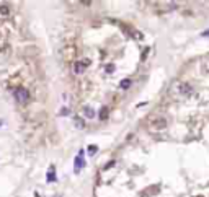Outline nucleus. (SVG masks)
Segmentation results:
<instances>
[{
	"label": "nucleus",
	"mask_w": 209,
	"mask_h": 197,
	"mask_svg": "<svg viewBox=\"0 0 209 197\" xmlns=\"http://www.w3.org/2000/svg\"><path fill=\"white\" fill-rule=\"evenodd\" d=\"M97 150H98L97 145H90V147H88V155H95V153H97Z\"/></svg>",
	"instance_id": "8"
},
{
	"label": "nucleus",
	"mask_w": 209,
	"mask_h": 197,
	"mask_svg": "<svg viewBox=\"0 0 209 197\" xmlns=\"http://www.w3.org/2000/svg\"><path fill=\"white\" fill-rule=\"evenodd\" d=\"M0 13H3V15H7V13H8V8H5V7L2 5V7H0Z\"/></svg>",
	"instance_id": "10"
},
{
	"label": "nucleus",
	"mask_w": 209,
	"mask_h": 197,
	"mask_svg": "<svg viewBox=\"0 0 209 197\" xmlns=\"http://www.w3.org/2000/svg\"><path fill=\"white\" fill-rule=\"evenodd\" d=\"M83 165H85V161H83V152H80V155L75 158V165H74V171L78 173L83 168Z\"/></svg>",
	"instance_id": "2"
},
{
	"label": "nucleus",
	"mask_w": 209,
	"mask_h": 197,
	"mask_svg": "<svg viewBox=\"0 0 209 197\" xmlns=\"http://www.w3.org/2000/svg\"><path fill=\"white\" fill-rule=\"evenodd\" d=\"M56 181V174H54V168H51L49 169V173H47V182H52Z\"/></svg>",
	"instance_id": "5"
},
{
	"label": "nucleus",
	"mask_w": 209,
	"mask_h": 197,
	"mask_svg": "<svg viewBox=\"0 0 209 197\" xmlns=\"http://www.w3.org/2000/svg\"><path fill=\"white\" fill-rule=\"evenodd\" d=\"M77 127H83V121H82V119H77Z\"/></svg>",
	"instance_id": "11"
},
{
	"label": "nucleus",
	"mask_w": 209,
	"mask_h": 197,
	"mask_svg": "<svg viewBox=\"0 0 209 197\" xmlns=\"http://www.w3.org/2000/svg\"><path fill=\"white\" fill-rule=\"evenodd\" d=\"M83 111H85V116H87V117H93V116H95V111H93L92 108H85Z\"/></svg>",
	"instance_id": "7"
},
{
	"label": "nucleus",
	"mask_w": 209,
	"mask_h": 197,
	"mask_svg": "<svg viewBox=\"0 0 209 197\" xmlns=\"http://www.w3.org/2000/svg\"><path fill=\"white\" fill-rule=\"evenodd\" d=\"M119 85H121L122 90H128L129 86H131V80H129V78H124V80H121V83H119Z\"/></svg>",
	"instance_id": "4"
},
{
	"label": "nucleus",
	"mask_w": 209,
	"mask_h": 197,
	"mask_svg": "<svg viewBox=\"0 0 209 197\" xmlns=\"http://www.w3.org/2000/svg\"><path fill=\"white\" fill-rule=\"evenodd\" d=\"M106 117H108V108H101V109H100V119L105 121Z\"/></svg>",
	"instance_id": "6"
},
{
	"label": "nucleus",
	"mask_w": 209,
	"mask_h": 197,
	"mask_svg": "<svg viewBox=\"0 0 209 197\" xmlns=\"http://www.w3.org/2000/svg\"><path fill=\"white\" fill-rule=\"evenodd\" d=\"M85 65H88V61L75 62V64H74V72H75V73H82V72L85 70Z\"/></svg>",
	"instance_id": "3"
},
{
	"label": "nucleus",
	"mask_w": 209,
	"mask_h": 197,
	"mask_svg": "<svg viewBox=\"0 0 209 197\" xmlns=\"http://www.w3.org/2000/svg\"><path fill=\"white\" fill-rule=\"evenodd\" d=\"M155 126L157 127H165V119H158V121H155Z\"/></svg>",
	"instance_id": "9"
},
{
	"label": "nucleus",
	"mask_w": 209,
	"mask_h": 197,
	"mask_svg": "<svg viewBox=\"0 0 209 197\" xmlns=\"http://www.w3.org/2000/svg\"><path fill=\"white\" fill-rule=\"evenodd\" d=\"M13 96H15V100L18 103H26L30 100V91L26 88H23V86H18V88L13 90Z\"/></svg>",
	"instance_id": "1"
},
{
	"label": "nucleus",
	"mask_w": 209,
	"mask_h": 197,
	"mask_svg": "<svg viewBox=\"0 0 209 197\" xmlns=\"http://www.w3.org/2000/svg\"><path fill=\"white\" fill-rule=\"evenodd\" d=\"M0 126H2V121H0Z\"/></svg>",
	"instance_id": "12"
}]
</instances>
